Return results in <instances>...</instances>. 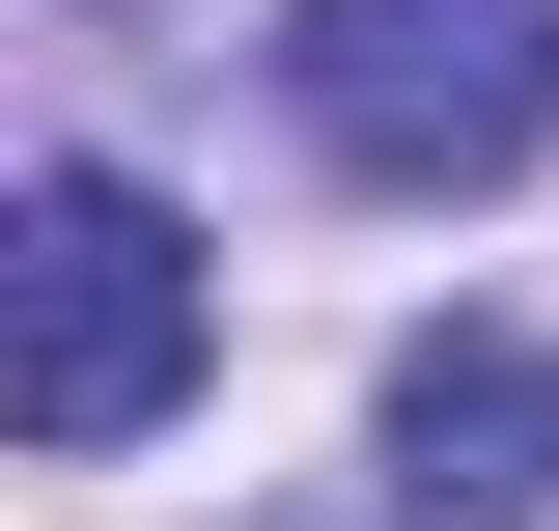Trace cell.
<instances>
[{
  "mask_svg": "<svg viewBox=\"0 0 559 531\" xmlns=\"http://www.w3.org/2000/svg\"><path fill=\"white\" fill-rule=\"evenodd\" d=\"M197 364H224V252L140 197V168H84V140H57V168L0 197V420H28L57 475H112Z\"/></svg>",
  "mask_w": 559,
  "mask_h": 531,
  "instance_id": "1",
  "label": "cell"
},
{
  "mask_svg": "<svg viewBox=\"0 0 559 531\" xmlns=\"http://www.w3.org/2000/svg\"><path fill=\"white\" fill-rule=\"evenodd\" d=\"M280 113L336 140L364 197H503L559 140V0H308L280 28Z\"/></svg>",
  "mask_w": 559,
  "mask_h": 531,
  "instance_id": "2",
  "label": "cell"
},
{
  "mask_svg": "<svg viewBox=\"0 0 559 531\" xmlns=\"http://www.w3.org/2000/svg\"><path fill=\"white\" fill-rule=\"evenodd\" d=\"M392 504L419 531H532L559 504V335H419L392 364Z\"/></svg>",
  "mask_w": 559,
  "mask_h": 531,
  "instance_id": "3",
  "label": "cell"
}]
</instances>
